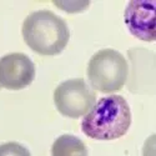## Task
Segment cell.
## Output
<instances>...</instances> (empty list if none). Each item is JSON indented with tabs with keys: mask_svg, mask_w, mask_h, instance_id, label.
I'll list each match as a JSON object with an SVG mask.
<instances>
[{
	"mask_svg": "<svg viewBox=\"0 0 156 156\" xmlns=\"http://www.w3.org/2000/svg\"><path fill=\"white\" fill-rule=\"evenodd\" d=\"M34 77L35 66L28 55L14 53L0 59V86L20 90L30 85Z\"/></svg>",
	"mask_w": 156,
	"mask_h": 156,
	"instance_id": "cell-5",
	"label": "cell"
},
{
	"mask_svg": "<svg viewBox=\"0 0 156 156\" xmlns=\"http://www.w3.org/2000/svg\"><path fill=\"white\" fill-rule=\"evenodd\" d=\"M126 59L114 49H102L93 55L87 65V77L100 93H115L122 89L127 80Z\"/></svg>",
	"mask_w": 156,
	"mask_h": 156,
	"instance_id": "cell-3",
	"label": "cell"
},
{
	"mask_svg": "<svg viewBox=\"0 0 156 156\" xmlns=\"http://www.w3.org/2000/svg\"><path fill=\"white\" fill-rule=\"evenodd\" d=\"M27 45L40 55H58L66 48L70 31L64 19L50 10L34 11L23 23Z\"/></svg>",
	"mask_w": 156,
	"mask_h": 156,
	"instance_id": "cell-2",
	"label": "cell"
},
{
	"mask_svg": "<svg viewBox=\"0 0 156 156\" xmlns=\"http://www.w3.org/2000/svg\"><path fill=\"white\" fill-rule=\"evenodd\" d=\"M51 154L54 156H70V155H87L84 142L73 135H61L53 144Z\"/></svg>",
	"mask_w": 156,
	"mask_h": 156,
	"instance_id": "cell-7",
	"label": "cell"
},
{
	"mask_svg": "<svg viewBox=\"0 0 156 156\" xmlns=\"http://www.w3.org/2000/svg\"><path fill=\"white\" fill-rule=\"evenodd\" d=\"M125 24L135 37L142 41L155 40V2L133 0L125 9Z\"/></svg>",
	"mask_w": 156,
	"mask_h": 156,
	"instance_id": "cell-6",
	"label": "cell"
},
{
	"mask_svg": "<svg viewBox=\"0 0 156 156\" xmlns=\"http://www.w3.org/2000/svg\"><path fill=\"white\" fill-rule=\"evenodd\" d=\"M0 87H2V86H0Z\"/></svg>",
	"mask_w": 156,
	"mask_h": 156,
	"instance_id": "cell-8",
	"label": "cell"
},
{
	"mask_svg": "<svg viewBox=\"0 0 156 156\" xmlns=\"http://www.w3.org/2000/svg\"><path fill=\"white\" fill-rule=\"evenodd\" d=\"M131 125V110L120 95L101 98L81 121L83 133L94 140L111 141L122 137Z\"/></svg>",
	"mask_w": 156,
	"mask_h": 156,
	"instance_id": "cell-1",
	"label": "cell"
},
{
	"mask_svg": "<svg viewBox=\"0 0 156 156\" xmlns=\"http://www.w3.org/2000/svg\"><path fill=\"white\" fill-rule=\"evenodd\" d=\"M96 101V94L83 79H70L61 83L54 91L58 111L71 119H77L90 111Z\"/></svg>",
	"mask_w": 156,
	"mask_h": 156,
	"instance_id": "cell-4",
	"label": "cell"
}]
</instances>
